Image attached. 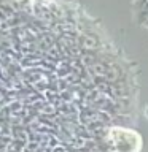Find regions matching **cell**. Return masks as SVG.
I'll list each match as a JSON object with an SVG mask.
<instances>
[{
	"label": "cell",
	"mask_w": 148,
	"mask_h": 152,
	"mask_svg": "<svg viewBox=\"0 0 148 152\" xmlns=\"http://www.w3.org/2000/svg\"><path fill=\"white\" fill-rule=\"evenodd\" d=\"M88 68V73L91 76H94V78L97 79H107V75H108V64L107 62H102V60H94L92 64L89 66H86Z\"/></svg>",
	"instance_id": "1"
},
{
	"label": "cell",
	"mask_w": 148,
	"mask_h": 152,
	"mask_svg": "<svg viewBox=\"0 0 148 152\" xmlns=\"http://www.w3.org/2000/svg\"><path fill=\"white\" fill-rule=\"evenodd\" d=\"M80 46L81 49L86 52H94V49L97 48V40L95 37H80Z\"/></svg>",
	"instance_id": "2"
},
{
	"label": "cell",
	"mask_w": 148,
	"mask_h": 152,
	"mask_svg": "<svg viewBox=\"0 0 148 152\" xmlns=\"http://www.w3.org/2000/svg\"><path fill=\"white\" fill-rule=\"evenodd\" d=\"M145 113H147V116H148V106L145 108Z\"/></svg>",
	"instance_id": "3"
}]
</instances>
